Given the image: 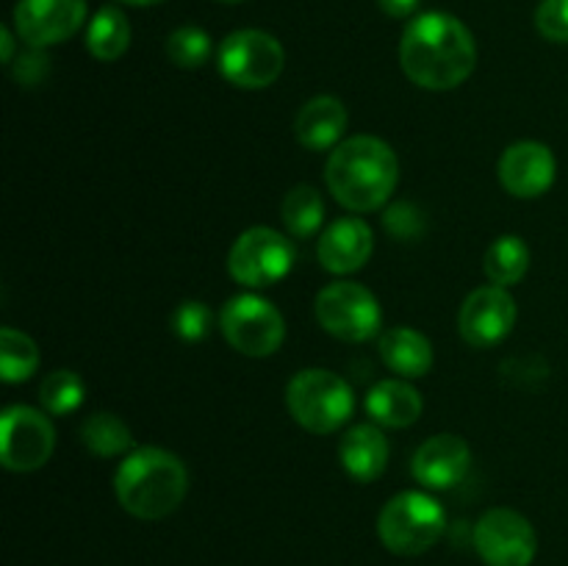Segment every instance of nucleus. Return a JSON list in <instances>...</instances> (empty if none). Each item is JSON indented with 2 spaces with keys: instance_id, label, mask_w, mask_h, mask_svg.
I'll use <instances>...</instances> for the list:
<instances>
[{
  "instance_id": "nucleus-1",
  "label": "nucleus",
  "mask_w": 568,
  "mask_h": 566,
  "mask_svg": "<svg viewBox=\"0 0 568 566\" xmlns=\"http://www.w3.org/2000/svg\"><path fill=\"white\" fill-rule=\"evenodd\" d=\"M399 64L416 87L447 92L475 72V37L458 17L425 11L408 22L399 39Z\"/></svg>"
},
{
  "instance_id": "nucleus-2",
  "label": "nucleus",
  "mask_w": 568,
  "mask_h": 566,
  "mask_svg": "<svg viewBox=\"0 0 568 566\" xmlns=\"http://www.w3.org/2000/svg\"><path fill=\"white\" fill-rule=\"evenodd\" d=\"M325 181L333 198L349 211H377L399 183V159L383 139L353 137L333 148L325 164Z\"/></svg>"
},
{
  "instance_id": "nucleus-3",
  "label": "nucleus",
  "mask_w": 568,
  "mask_h": 566,
  "mask_svg": "<svg viewBox=\"0 0 568 566\" xmlns=\"http://www.w3.org/2000/svg\"><path fill=\"white\" fill-rule=\"evenodd\" d=\"M122 508L136 519H164L189 492V472L175 453L164 447H133L114 475Z\"/></svg>"
},
{
  "instance_id": "nucleus-4",
  "label": "nucleus",
  "mask_w": 568,
  "mask_h": 566,
  "mask_svg": "<svg viewBox=\"0 0 568 566\" xmlns=\"http://www.w3.org/2000/svg\"><path fill=\"white\" fill-rule=\"evenodd\" d=\"M288 414L300 427L327 436L347 425L355 411V394L342 375L331 370H300L286 386Z\"/></svg>"
},
{
  "instance_id": "nucleus-5",
  "label": "nucleus",
  "mask_w": 568,
  "mask_h": 566,
  "mask_svg": "<svg viewBox=\"0 0 568 566\" xmlns=\"http://www.w3.org/2000/svg\"><path fill=\"white\" fill-rule=\"evenodd\" d=\"M447 527L442 503L425 492H399L377 516V536L394 555H422L438 544Z\"/></svg>"
},
{
  "instance_id": "nucleus-6",
  "label": "nucleus",
  "mask_w": 568,
  "mask_h": 566,
  "mask_svg": "<svg viewBox=\"0 0 568 566\" xmlns=\"http://www.w3.org/2000/svg\"><path fill=\"white\" fill-rule=\"evenodd\" d=\"M222 78L236 89H266L281 78L286 50L272 33L258 28H239L227 33L216 55Z\"/></svg>"
},
{
  "instance_id": "nucleus-7",
  "label": "nucleus",
  "mask_w": 568,
  "mask_h": 566,
  "mask_svg": "<svg viewBox=\"0 0 568 566\" xmlns=\"http://www.w3.org/2000/svg\"><path fill=\"white\" fill-rule=\"evenodd\" d=\"M220 327L227 344L250 358H266L277 353L286 338L283 314L258 294H236L227 300L222 305Z\"/></svg>"
},
{
  "instance_id": "nucleus-8",
  "label": "nucleus",
  "mask_w": 568,
  "mask_h": 566,
  "mask_svg": "<svg viewBox=\"0 0 568 566\" xmlns=\"http://www.w3.org/2000/svg\"><path fill=\"white\" fill-rule=\"evenodd\" d=\"M314 311L325 333L353 344L375 338L383 322L381 300L353 281H338L322 289L316 294Z\"/></svg>"
},
{
  "instance_id": "nucleus-9",
  "label": "nucleus",
  "mask_w": 568,
  "mask_h": 566,
  "mask_svg": "<svg viewBox=\"0 0 568 566\" xmlns=\"http://www.w3.org/2000/svg\"><path fill=\"white\" fill-rule=\"evenodd\" d=\"M297 250L281 231L255 225L233 242L227 253V272L247 289L272 286L292 272Z\"/></svg>"
},
{
  "instance_id": "nucleus-10",
  "label": "nucleus",
  "mask_w": 568,
  "mask_h": 566,
  "mask_svg": "<svg viewBox=\"0 0 568 566\" xmlns=\"http://www.w3.org/2000/svg\"><path fill=\"white\" fill-rule=\"evenodd\" d=\"M53 422L31 405H9L0 416V461L11 472H33L53 455Z\"/></svg>"
},
{
  "instance_id": "nucleus-11",
  "label": "nucleus",
  "mask_w": 568,
  "mask_h": 566,
  "mask_svg": "<svg viewBox=\"0 0 568 566\" xmlns=\"http://www.w3.org/2000/svg\"><path fill=\"white\" fill-rule=\"evenodd\" d=\"M475 549L488 566H530L538 553L536 527L514 508H491L477 519Z\"/></svg>"
},
{
  "instance_id": "nucleus-12",
  "label": "nucleus",
  "mask_w": 568,
  "mask_h": 566,
  "mask_svg": "<svg viewBox=\"0 0 568 566\" xmlns=\"http://www.w3.org/2000/svg\"><path fill=\"white\" fill-rule=\"evenodd\" d=\"M87 0H17L14 31L28 48H50L75 37L87 22Z\"/></svg>"
},
{
  "instance_id": "nucleus-13",
  "label": "nucleus",
  "mask_w": 568,
  "mask_h": 566,
  "mask_svg": "<svg viewBox=\"0 0 568 566\" xmlns=\"http://www.w3.org/2000/svg\"><path fill=\"white\" fill-rule=\"evenodd\" d=\"M516 325V300L505 286H480L464 300L458 331L471 347H494Z\"/></svg>"
},
{
  "instance_id": "nucleus-14",
  "label": "nucleus",
  "mask_w": 568,
  "mask_h": 566,
  "mask_svg": "<svg viewBox=\"0 0 568 566\" xmlns=\"http://www.w3.org/2000/svg\"><path fill=\"white\" fill-rule=\"evenodd\" d=\"M555 175H558V161L544 142L525 139L510 144L499 159V181L514 198H541L552 189Z\"/></svg>"
},
{
  "instance_id": "nucleus-15",
  "label": "nucleus",
  "mask_w": 568,
  "mask_h": 566,
  "mask_svg": "<svg viewBox=\"0 0 568 566\" xmlns=\"http://www.w3.org/2000/svg\"><path fill=\"white\" fill-rule=\"evenodd\" d=\"M471 466V449L455 433H438L430 436L419 449L414 453V472L416 481L433 492H444V488L458 486L466 477Z\"/></svg>"
},
{
  "instance_id": "nucleus-16",
  "label": "nucleus",
  "mask_w": 568,
  "mask_h": 566,
  "mask_svg": "<svg viewBox=\"0 0 568 566\" xmlns=\"http://www.w3.org/2000/svg\"><path fill=\"white\" fill-rule=\"evenodd\" d=\"M375 250V233L358 216H342L325 228L316 244V259L333 275L358 272Z\"/></svg>"
},
{
  "instance_id": "nucleus-17",
  "label": "nucleus",
  "mask_w": 568,
  "mask_h": 566,
  "mask_svg": "<svg viewBox=\"0 0 568 566\" xmlns=\"http://www.w3.org/2000/svg\"><path fill=\"white\" fill-rule=\"evenodd\" d=\"M344 472L358 483H372L386 472L388 442L377 425H353L338 444Z\"/></svg>"
},
{
  "instance_id": "nucleus-18",
  "label": "nucleus",
  "mask_w": 568,
  "mask_h": 566,
  "mask_svg": "<svg viewBox=\"0 0 568 566\" xmlns=\"http://www.w3.org/2000/svg\"><path fill=\"white\" fill-rule=\"evenodd\" d=\"M344 131H347V109L333 94L311 98L294 120V133H297L300 144L308 150L338 148Z\"/></svg>"
},
{
  "instance_id": "nucleus-19",
  "label": "nucleus",
  "mask_w": 568,
  "mask_h": 566,
  "mask_svg": "<svg viewBox=\"0 0 568 566\" xmlns=\"http://www.w3.org/2000/svg\"><path fill=\"white\" fill-rule=\"evenodd\" d=\"M366 411L383 427H410L425 411V400L405 377H392L369 388Z\"/></svg>"
},
{
  "instance_id": "nucleus-20",
  "label": "nucleus",
  "mask_w": 568,
  "mask_h": 566,
  "mask_svg": "<svg viewBox=\"0 0 568 566\" xmlns=\"http://www.w3.org/2000/svg\"><path fill=\"white\" fill-rule=\"evenodd\" d=\"M381 358L399 377H425L433 366V344L414 327H392L381 336Z\"/></svg>"
},
{
  "instance_id": "nucleus-21",
  "label": "nucleus",
  "mask_w": 568,
  "mask_h": 566,
  "mask_svg": "<svg viewBox=\"0 0 568 566\" xmlns=\"http://www.w3.org/2000/svg\"><path fill=\"white\" fill-rule=\"evenodd\" d=\"M131 48V22L116 6H103L94 11L87 28V50L98 61H116Z\"/></svg>"
},
{
  "instance_id": "nucleus-22",
  "label": "nucleus",
  "mask_w": 568,
  "mask_h": 566,
  "mask_svg": "<svg viewBox=\"0 0 568 566\" xmlns=\"http://www.w3.org/2000/svg\"><path fill=\"white\" fill-rule=\"evenodd\" d=\"M486 275L494 286H516L521 277L530 270V247L525 239L505 233V236L494 239L491 247L486 250Z\"/></svg>"
},
{
  "instance_id": "nucleus-23",
  "label": "nucleus",
  "mask_w": 568,
  "mask_h": 566,
  "mask_svg": "<svg viewBox=\"0 0 568 566\" xmlns=\"http://www.w3.org/2000/svg\"><path fill=\"white\" fill-rule=\"evenodd\" d=\"M281 216L292 236L308 239L325 222V200H322V194L314 186L300 183V186L288 189L286 198H283Z\"/></svg>"
},
{
  "instance_id": "nucleus-24",
  "label": "nucleus",
  "mask_w": 568,
  "mask_h": 566,
  "mask_svg": "<svg viewBox=\"0 0 568 566\" xmlns=\"http://www.w3.org/2000/svg\"><path fill=\"white\" fill-rule=\"evenodd\" d=\"M81 438L94 455L100 458H114V455L131 453L133 449V433L128 431L125 422L114 414H92L81 425Z\"/></svg>"
},
{
  "instance_id": "nucleus-25",
  "label": "nucleus",
  "mask_w": 568,
  "mask_h": 566,
  "mask_svg": "<svg viewBox=\"0 0 568 566\" xmlns=\"http://www.w3.org/2000/svg\"><path fill=\"white\" fill-rule=\"evenodd\" d=\"M39 370V347L28 333L17 327L0 331V377L6 383H22Z\"/></svg>"
},
{
  "instance_id": "nucleus-26",
  "label": "nucleus",
  "mask_w": 568,
  "mask_h": 566,
  "mask_svg": "<svg viewBox=\"0 0 568 566\" xmlns=\"http://www.w3.org/2000/svg\"><path fill=\"white\" fill-rule=\"evenodd\" d=\"M39 400L53 416L72 414L83 403V381L70 370H55L39 386Z\"/></svg>"
},
{
  "instance_id": "nucleus-27",
  "label": "nucleus",
  "mask_w": 568,
  "mask_h": 566,
  "mask_svg": "<svg viewBox=\"0 0 568 566\" xmlns=\"http://www.w3.org/2000/svg\"><path fill=\"white\" fill-rule=\"evenodd\" d=\"M211 37L197 26H181L166 37V55L175 67L183 70H197L211 59Z\"/></svg>"
},
{
  "instance_id": "nucleus-28",
  "label": "nucleus",
  "mask_w": 568,
  "mask_h": 566,
  "mask_svg": "<svg viewBox=\"0 0 568 566\" xmlns=\"http://www.w3.org/2000/svg\"><path fill=\"white\" fill-rule=\"evenodd\" d=\"M172 331L183 338V342H203L211 331V311L205 303L197 300H186L172 311Z\"/></svg>"
},
{
  "instance_id": "nucleus-29",
  "label": "nucleus",
  "mask_w": 568,
  "mask_h": 566,
  "mask_svg": "<svg viewBox=\"0 0 568 566\" xmlns=\"http://www.w3.org/2000/svg\"><path fill=\"white\" fill-rule=\"evenodd\" d=\"M536 28L549 42L568 44V0H541L536 9Z\"/></svg>"
},
{
  "instance_id": "nucleus-30",
  "label": "nucleus",
  "mask_w": 568,
  "mask_h": 566,
  "mask_svg": "<svg viewBox=\"0 0 568 566\" xmlns=\"http://www.w3.org/2000/svg\"><path fill=\"white\" fill-rule=\"evenodd\" d=\"M383 222H386V231L392 233L394 239H405V242H410V239H416L425 231L422 211L410 203H394L392 209L386 211V216H383Z\"/></svg>"
},
{
  "instance_id": "nucleus-31",
  "label": "nucleus",
  "mask_w": 568,
  "mask_h": 566,
  "mask_svg": "<svg viewBox=\"0 0 568 566\" xmlns=\"http://www.w3.org/2000/svg\"><path fill=\"white\" fill-rule=\"evenodd\" d=\"M44 75H48V55H44L42 48H31L14 64V78L20 83H26V87L39 83Z\"/></svg>"
},
{
  "instance_id": "nucleus-32",
  "label": "nucleus",
  "mask_w": 568,
  "mask_h": 566,
  "mask_svg": "<svg viewBox=\"0 0 568 566\" xmlns=\"http://www.w3.org/2000/svg\"><path fill=\"white\" fill-rule=\"evenodd\" d=\"M377 6L388 17H410L416 11V6H419V0H377Z\"/></svg>"
},
{
  "instance_id": "nucleus-33",
  "label": "nucleus",
  "mask_w": 568,
  "mask_h": 566,
  "mask_svg": "<svg viewBox=\"0 0 568 566\" xmlns=\"http://www.w3.org/2000/svg\"><path fill=\"white\" fill-rule=\"evenodd\" d=\"M0 59L6 61V64H11L14 61V33H11V28H0Z\"/></svg>"
},
{
  "instance_id": "nucleus-34",
  "label": "nucleus",
  "mask_w": 568,
  "mask_h": 566,
  "mask_svg": "<svg viewBox=\"0 0 568 566\" xmlns=\"http://www.w3.org/2000/svg\"><path fill=\"white\" fill-rule=\"evenodd\" d=\"M120 3H128V6H155V3H164V0H120Z\"/></svg>"
},
{
  "instance_id": "nucleus-35",
  "label": "nucleus",
  "mask_w": 568,
  "mask_h": 566,
  "mask_svg": "<svg viewBox=\"0 0 568 566\" xmlns=\"http://www.w3.org/2000/svg\"><path fill=\"white\" fill-rule=\"evenodd\" d=\"M220 3H242V0H220Z\"/></svg>"
}]
</instances>
